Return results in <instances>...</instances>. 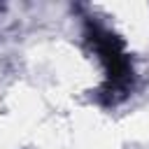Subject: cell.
I'll return each instance as SVG.
<instances>
[{
    "label": "cell",
    "instance_id": "cell-1",
    "mask_svg": "<svg viewBox=\"0 0 149 149\" xmlns=\"http://www.w3.org/2000/svg\"><path fill=\"white\" fill-rule=\"evenodd\" d=\"M91 42H93V47H95L100 61H102L105 68H107L109 88L123 91V88L128 86V81H130V65H128V61H126V56H123V51H121L119 40L112 37L109 33H105V30L93 28Z\"/></svg>",
    "mask_w": 149,
    "mask_h": 149
}]
</instances>
